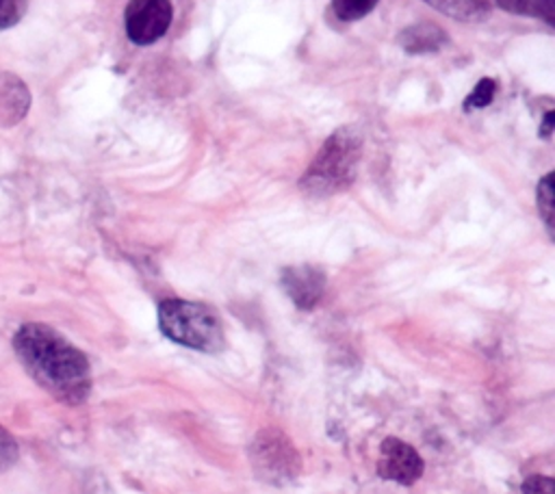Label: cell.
Wrapping results in <instances>:
<instances>
[{
	"label": "cell",
	"mask_w": 555,
	"mask_h": 494,
	"mask_svg": "<svg viewBox=\"0 0 555 494\" xmlns=\"http://www.w3.org/2000/svg\"><path fill=\"white\" fill-rule=\"evenodd\" d=\"M282 286L293 299V303L301 310H310L319 303L325 290V275L321 269L312 264L288 266L282 273Z\"/></svg>",
	"instance_id": "7"
},
{
	"label": "cell",
	"mask_w": 555,
	"mask_h": 494,
	"mask_svg": "<svg viewBox=\"0 0 555 494\" xmlns=\"http://www.w3.org/2000/svg\"><path fill=\"white\" fill-rule=\"evenodd\" d=\"M421 455L403 440L386 438L379 446L377 474L388 481H397L401 485H412L423 474Z\"/></svg>",
	"instance_id": "6"
},
{
	"label": "cell",
	"mask_w": 555,
	"mask_h": 494,
	"mask_svg": "<svg viewBox=\"0 0 555 494\" xmlns=\"http://www.w3.org/2000/svg\"><path fill=\"white\" fill-rule=\"evenodd\" d=\"M26 373L54 399L76 405L91 390V368L80 349L43 323H26L13 338Z\"/></svg>",
	"instance_id": "1"
},
{
	"label": "cell",
	"mask_w": 555,
	"mask_h": 494,
	"mask_svg": "<svg viewBox=\"0 0 555 494\" xmlns=\"http://www.w3.org/2000/svg\"><path fill=\"white\" fill-rule=\"evenodd\" d=\"M496 4L509 13L540 17L548 26L555 24V0H496Z\"/></svg>",
	"instance_id": "9"
},
{
	"label": "cell",
	"mask_w": 555,
	"mask_h": 494,
	"mask_svg": "<svg viewBox=\"0 0 555 494\" xmlns=\"http://www.w3.org/2000/svg\"><path fill=\"white\" fill-rule=\"evenodd\" d=\"M158 327L169 340L204 353H217L225 342L219 316L208 306L197 301H160Z\"/></svg>",
	"instance_id": "3"
},
{
	"label": "cell",
	"mask_w": 555,
	"mask_h": 494,
	"mask_svg": "<svg viewBox=\"0 0 555 494\" xmlns=\"http://www.w3.org/2000/svg\"><path fill=\"white\" fill-rule=\"evenodd\" d=\"M522 494H555V481L544 474H531L522 483Z\"/></svg>",
	"instance_id": "16"
},
{
	"label": "cell",
	"mask_w": 555,
	"mask_h": 494,
	"mask_svg": "<svg viewBox=\"0 0 555 494\" xmlns=\"http://www.w3.org/2000/svg\"><path fill=\"white\" fill-rule=\"evenodd\" d=\"M169 0H130L126 6V32L137 46H150L160 39L171 24Z\"/></svg>",
	"instance_id": "5"
},
{
	"label": "cell",
	"mask_w": 555,
	"mask_h": 494,
	"mask_svg": "<svg viewBox=\"0 0 555 494\" xmlns=\"http://www.w3.org/2000/svg\"><path fill=\"white\" fill-rule=\"evenodd\" d=\"M17 461V442L13 435L0 425V472L9 470Z\"/></svg>",
	"instance_id": "15"
},
{
	"label": "cell",
	"mask_w": 555,
	"mask_h": 494,
	"mask_svg": "<svg viewBox=\"0 0 555 494\" xmlns=\"http://www.w3.org/2000/svg\"><path fill=\"white\" fill-rule=\"evenodd\" d=\"M249 459L258 479L282 485L293 481L301 470V459L291 440L280 429H262L249 446Z\"/></svg>",
	"instance_id": "4"
},
{
	"label": "cell",
	"mask_w": 555,
	"mask_h": 494,
	"mask_svg": "<svg viewBox=\"0 0 555 494\" xmlns=\"http://www.w3.org/2000/svg\"><path fill=\"white\" fill-rule=\"evenodd\" d=\"M431 6L457 17V20H479L488 13V0H425Z\"/></svg>",
	"instance_id": "10"
},
{
	"label": "cell",
	"mask_w": 555,
	"mask_h": 494,
	"mask_svg": "<svg viewBox=\"0 0 555 494\" xmlns=\"http://www.w3.org/2000/svg\"><path fill=\"white\" fill-rule=\"evenodd\" d=\"M494 91H496V84L492 78H481L475 89L470 91V95H466L464 100V110H475V108H483L492 102L494 98Z\"/></svg>",
	"instance_id": "13"
},
{
	"label": "cell",
	"mask_w": 555,
	"mask_h": 494,
	"mask_svg": "<svg viewBox=\"0 0 555 494\" xmlns=\"http://www.w3.org/2000/svg\"><path fill=\"white\" fill-rule=\"evenodd\" d=\"M26 0H0V30L15 26L26 13Z\"/></svg>",
	"instance_id": "14"
},
{
	"label": "cell",
	"mask_w": 555,
	"mask_h": 494,
	"mask_svg": "<svg viewBox=\"0 0 555 494\" xmlns=\"http://www.w3.org/2000/svg\"><path fill=\"white\" fill-rule=\"evenodd\" d=\"M399 43L405 48L410 54H423V52H436L447 43V35L440 26L421 22L414 26H408L399 35Z\"/></svg>",
	"instance_id": "8"
},
{
	"label": "cell",
	"mask_w": 555,
	"mask_h": 494,
	"mask_svg": "<svg viewBox=\"0 0 555 494\" xmlns=\"http://www.w3.org/2000/svg\"><path fill=\"white\" fill-rule=\"evenodd\" d=\"M535 202H538V212L548 230V234L553 236V173H546L535 191Z\"/></svg>",
	"instance_id": "11"
},
{
	"label": "cell",
	"mask_w": 555,
	"mask_h": 494,
	"mask_svg": "<svg viewBox=\"0 0 555 494\" xmlns=\"http://www.w3.org/2000/svg\"><path fill=\"white\" fill-rule=\"evenodd\" d=\"M362 139L353 128H343L334 132L314 160L310 162L308 171L301 178V188L310 195L323 197L347 188L358 171L360 162Z\"/></svg>",
	"instance_id": "2"
},
{
	"label": "cell",
	"mask_w": 555,
	"mask_h": 494,
	"mask_svg": "<svg viewBox=\"0 0 555 494\" xmlns=\"http://www.w3.org/2000/svg\"><path fill=\"white\" fill-rule=\"evenodd\" d=\"M553 123H555V113L548 110V113L544 115V119H542V126H540V134H542L544 139H548V136L553 134Z\"/></svg>",
	"instance_id": "17"
},
{
	"label": "cell",
	"mask_w": 555,
	"mask_h": 494,
	"mask_svg": "<svg viewBox=\"0 0 555 494\" xmlns=\"http://www.w3.org/2000/svg\"><path fill=\"white\" fill-rule=\"evenodd\" d=\"M377 0H332V11L343 22H356L373 11Z\"/></svg>",
	"instance_id": "12"
}]
</instances>
